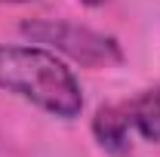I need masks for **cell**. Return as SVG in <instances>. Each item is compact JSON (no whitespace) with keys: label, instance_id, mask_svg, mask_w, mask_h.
<instances>
[{"label":"cell","instance_id":"obj_4","mask_svg":"<svg viewBox=\"0 0 160 157\" xmlns=\"http://www.w3.org/2000/svg\"><path fill=\"white\" fill-rule=\"evenodd\" d=\"M129 114H132L139 136H145L148 142H160V86H151L132 99Z\"/></svg>","mask_w":160,"mask_h":157},{"label":"cell","instance_id":"obj_2","mask_svg":"<svg viewBox=\"0 0 160 157\" xmlns=\"http://www.w3.org/2000/svg\"><path fill=\"white\" fill-rule=\"evenodd\" d=\"M19 31L31 43H40V46L77 62L83 68H111V65L123 62V49H120L117 37L96 31V28H86V25H77V22L31 19V22H22Z\"/></svg>","mask_w":160,"mask_h":157},{"label":"cell","instance_id":"obj_3","mask_svg":"<svg viewBox=\"0 0 160 157\" xmlns=\"http://www.w3.org/2000/svg\"><path fill=\"white\" fill-rule=\"evenodd\" d=\"M92 139L105 154L111 157H129L132 154V114L129 105H102L99 111L92 114Z\"/></svg>","mask_w":160,"mask_h":157},{"label":"cell","instance_id":"obj_6","mask_svg":"<svg viewBox=\"0 0 160 157\" xmlns=\"http://www.w3.org/2000/svg\"><path fill=\"white\" fill-rule=\"evenodd\" d=\"M0 3H31V0H0Z\"/></svg>","mask_w":160,"mask_h":157},{"label":"cell","instance_id":"obj_1","mask_svg":"<svg viewBox=\"0 0 160 157\" xmlns=\"http://www.w3.org/2000/svg\"><path fill=\"white\" fill-rule=\"evenodd\" d=\"M0 89L62 120L83 111L80 80L40 43H0Z\"/></svg>","mask_w":160,"mask_h":157},{"label":"cell","instance_id":"obj_5","mask_svg":"<svg viewBox=\"0 0 160 157\" xmlns=\"http://www.w3.org/2000/svg\"><path fill=\"white\" fill-rule=\"evenodd\" d=\"M80 3H83V6H105L108 0H80Z\"/></svg>","mask_w":160,"mask_h":157}]
</instances>
